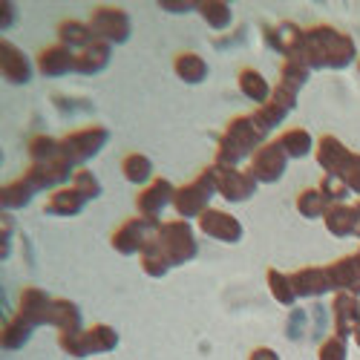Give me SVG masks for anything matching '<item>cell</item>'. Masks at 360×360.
I'll use <instances>...</instances> for the list:
<instances>
[{"label":"cell","instance_id":"cell-23","mask_svg":"<svg viewBox=\"0 0 360 360\" xmlns=\"http://www.w3.org/2000/svg\"><path fill=\"white\" fill-rule=\"evenodd\" d=\"M84 205H86V199L72 185H67V188H58V191L49 193L44 211L52 214V217H78L84 211Z\"/></svg>","mask_w":360,"mask_h":360},{"label":"cell","instance_id":"cell-52","mask_svg":"<svg viewBox=\"0 0 360 360\" xmlns=\"http://www.w3.org/2000/svg\"><path fill=\"white\" fill-rule=\"evenodd\" d=\"M357 251H360V248H357Z\"/></svg>","mask_w":360,"mask_h":360},{"label":"cell","instance_id":"cell-27","mask_svg":"<svg viewBox=\"0 0 360 360\" xmlns=\"http://www.w3.org/2000/svg\"><path fill=\"white\" fill-rule=\"evenodd\" d=\"M96 41L98 38L93 35L89 23H81V20H61L58 23V44H64L72 52H81L86 46H93Z\"/></svg>","mask_w":360,"mask_h":360},{"label":"cell","instance_id":"cell-44","mask_svg":"<svg viewBox=\"0 0 360 360\" xmlns=\"http://www.w3.org/2000/svg\"><path fill=\"white\" fill-rule=\"evenodd\" d=\"M338 176H340L343 182L349 185V191H352V193H357V196H360V153H352V156H349V162L343 165V170H340Z\"/></svg>","mask_w":360,"mask_h":360},{"label":"cell","instance_id":"cell-49","mask_svg":"<svg viewBox=\"0 0 360 360\" xmlns=\"http://www.w3.org/2000/svg\"><path fill=\"white\" fill-rule=\"evenodd\" d=\"M354 343H357V346H360V328H357V335H354Z\"/></svg>","mask_w":360,"mask_h":360},{"label":"cell","instance_id":"cell-6","mask_svg":"<svg viewBox=\"0 0 360 360\" xmlns=\"http://www.w3.org/2000/svg\"><path fill=\"white\" fill-rule=\"evenodd\" d=\"M89 29L93 35L104 44H127L130 41V32H133V23H130V15L127 9L122 6H96L89 12Z\"/></svg>","mask_w":360,"mask_h":360},{"label":"cell","instance_id":"cell-17","mask_svg":"<svg viewBox=\"0 0 360 360\" xmlns=\"http://www.w3.org/2000/svg\"><path fill=\"white\" fill-rule=\"evenodd\" d=\"M49 311H52V297L38 288V285H29L20 291V300H18V314L23 320H29L35 328L38 326H49Z\"/></svg>","mask_w":360,"mask_h":360},{"label":"cell","instance_id":"cell-48","mask_svg":"<svg viewBox=\"0 0 360 360\" xmlns=\"http://www.w3.org/2000/svg\"><path fill=\"white\" fill-rule=\"evenodd\" d=\"M354 211H357V217H360V199H357V202H354Z\"/></svg>","mask_w":360,"mask_h":360},{"label":"cell","instance_id":"cell-12","mask_svg":"<svg viewBox=\"0 0 360 360\" xmlns=\"http://www.w3.org/2000/svg\"><path fill=\"white\" fill-rule=\"evenodd\" d=\"M199 231L207 239H217V243H225V245H236L243 239V222L231 217L228 211H217V207H207L199 217Z\"/></svg>","mask_w":360,"mask_h":360},{"label":"cell","instance_id":"cell-16","mask_svg":"<svg viewBox=\"0 0 360 360\" xmlns=\"http://www.w3.org/2000/svg\"><path fill=\"white\" fill-rule=\"evenodd\" d=\"M326 274H328V283H332V291L340 294V291H357L360 288V251L354 254H346L340 259H335L332 265H326Z\"/></svg>","mask_w":360,"mask_h":360},{"label":"cell","instance_id":"cell-45","mask_svg":"<svg viewBox=\"0 0 360 360\" xmlns=\"http://www.w3.org/2000/svg\"><path fill=\"white\" fill-rule=\"evenodd\" d=\"M162 9L165 12H173V15H182V12L199 9V4H173V0H162Z\"/></svg>","mask_w":360,"mask_h":360},{"label":"cell","instance_id":"cell-31","mask_svg":"<svg viewBox=\"0 0 360 360\" xmlns=\"http://www.w3.org/2000/svg\"><path fill=\"white\" fill-rule=\"evenodd\" d=\"M32 335H35V326L29 323V320H23L15 311V317L4 326V338H0V343H4L6 352H18V349H23L29 343V338H32Z\"/></svg>","mask_w":360,"mask_h":360},{"label":"cell","instance_id":"cell-46","mask_svg":"<svg viewBox=\"0 0 360 360\" xmlns=\"http://www.w3.org/2000/svg\"><path fill=\"white\" fill-rule=\"evenodd\" d=\"M248 360H280V354L274 352V349H268V346H259V349H254L251 352V357Z\"/></svg>","mask_w":360,"mask_h":360},{"label":"cell","instance_id":"cell-50","mask_svg":"<svg viewBox=\"0 0 360 360\" xmlns=\"http://www.w3.org/2000/svg\"><path fill=\"white\" fill-rule=\"evenodd\" d=\"M352 294H354V297H357V300H360V288H357V291H352Z\"/></svg>","mask_w":360,"mask_h":360},{"label":"cell","instance_id":"cell-19","mask_svg":"<svg viewBox=\"0 0 360 360\" xmlns=\"http://www.w3.org/2000/svg\"><path fill=\"white\" fill-rule=\"evenodd\" d=\"M38 72L44 78H61V75L75 72V52L67 49L64 44H55V46L41 49V55H38Z\"/></svg>","mask_w":360,"mask_h":360},{"label":"cell","instance_id":"cell-39","mask_svg":"<svg viewBox=\"0 0 360 360\" xmlns=\"http://www.w3.org/2000/svg\"><path fill=\"white\" fill-rule=\"evenodd\" d=\"M309 78H311V70L300 61V58H285L283 61V67H280V84H285V86H291V89H303L306 84H309Z\"/></svg>","mask_w":360,"mask_h":360},{"label":"cell","instance_id":"cell-3","mask_svg":"<svg viewBox=\"0 0 360 360\" xmlns=\"http://www.w3.org/2000/svg\"><path fill=\"white\" fill-rule=\"evenodd\" d=\"M214 193L219 196L217 191V173H214V165H207L193 182L176 188V199H173V207L176 214L182 219H199L207 207H211V199Z\"/></svg>","mask_w":360,"mask_h":360},{"label":"cell","instance_id":"cell-20","mask_svg":"<svg viewBox=\"0 0 360 360\" xmlns=\"http://www.w3.org/2000/svg\"><path fill=\"white\" fill-rule=\"evenodd\" d=\"M349 156H352V150L338 136H320V141L314 147L317 165L323 167V173H332V176H338L343 170V165L349 162Z\"/></svg>","mask_w":360,"mask_h":360},{"label":"cell","instance_id":"cell-15","mask_svg":"<svg viewBox=\"0 0 360 360\" xmlns=\"http://www.w3.org/2000/svg\"><path fill=\"white\" fill-rule=\"evenodd\" d=\"M176 199V188L167 182V179H153L147 188H141V193L136 196V207L141 217H153L159 219V214L167 205H173Z\"/></svg>","mask_w":360,"mask_h":360},{"label":"cell","instance_id":"cell-7","mask_svg":"<svg viewBox=\"0 0 360 360\" xmlns=\"http://www.w3.org/2000/svg\"><path fill=\"white\" fill-rule=\"evenodd\" d=\"M159 228H162V222L153 219V217H136V219H127V222H122V225L112 231L110 245H112V251L124 254V257H130V254H141V248L147 245V239H153V236L159 233Z\"/></svg>","mask_w":360,"mask_h":360},{"label":"cell","instance_id":"cell-34","mask_svg":"<svg viewBox=\"0 0 360 360\" xmlns=\"http://www.w3.org/2000/svg\"><path fill=\"white\" fill-rule=\"evenodd\" d=\"M196 12L202 15V20H205L207 26L217 29V32L228 29V26H231V20H233L231 4H225V0H202Z\"/></svg>","mask_w":360,"mask_h":360},{"label":"cell","instance_id":"cell-2","mask_svg":"<svg viewBox=\"0 0 360 360\" xmlns=\"http://www.w3.org/2000/svg\"><path fill=\"white\" fill-rule=\"evenodd\" d=\"M265 136L251 115H236L233 122L225 127L217 144V165L225 167H239L243 159H251L257 150L265 144Z\"/></svg>","mask_w":360,"mask_h":360},{"label":"cell","instance_id":"cell-43","mask_svg":"<svg viewBox=\"0 0 360 360\" xmlns=\"http://www.w3.org/2000/svg\"><path fill=\"white\" fill-rule=\"evenodd\" d=\"M349 357V340L346 338H326L317 349V360H346Z\"/></svg>","mask_w":360,"mask_h":360},{"label":"cell","instance_id":"cell-9","mask_svg":"<svg viewBox=\"0 0 360 360\" xmlns=\"http://www.w3.org/2000/svg\"><path fill=\"white\" fill-rule=\"evenodd\" d=\"M288 170V156L283 153V147L277 141H268L262 144L257 153L251 156V165H248V173L257 179V185H274L285 176Z\"/></svg>","mask_w":360,"mask_h":360},{"label":"cell","instance_id":"cell-1","mask_svg":"<svg viewBox=\"0 0 360 360\" xmlns=\"http://www.w3.org/2000/svg\"><path fill=\"white\" fill-rule=\"evenodd\" d=\"M297 58L309 70H343L357 58V46L352 35L328 23H317L303 32V46Z\"/></svg>","mask_w":360,"mask_h":360},{"label":"cell","instance_id":"cell-36","mask_svg":"<svg viewBox=\"0 0 360 360\" xmlns=\"http://www.w3.org/2000/svg\"><path fill=\"white\" fill-rule=\"evenodd\" d=\"M86 346H89V354H107L118 346V332L107 323H96L86 328Z\"/></svg>","mask_w":360,"mask_h":360},{"label":"cell","instance_id":"cell-30","mask_svg":"<svg viewBox=\"0 0 360 360\" xmlns=\"http://www.w3.org/2000/svg\"><path fill=\"white\" fill-rule=\"evenodd\" d=\"M173 72L179 75V81H185V84H202L207 78V64H205V58L196 55V52H182V55H176Z\"/></svg>","mask_w":360,"mask_h":360},{"label":"cell","instance_id":"cell-14","mask_svg":"<svg viewBox=\"0 0 360 360\" xmlns=\"http://www.w3.org/2000/svg\"><path fill=\"white\" fill-rule=\"evenodd\" d=\"M332 320L338 338H354L360 328V300L349 291H340L332 297Z\"/></svg>","mask_w":360,"mask_h":360},{"label":"cell","instance_id":"cell-21","mask_svg":"<svg viewBox=\"0 0 360 360\" xmlns=\"http://www.w3.org/2000/svg\"><path fill=\"white\" fill-rule=\"evenodd\" d=\"M291 283H294V291L297 297H323L332 291V283H328V274H326V265H306L300 271L291 274Z\"/></svg>","mask_w":360,"mask_h":360},{"label":"cell","instance_id":"cell-35","mask_svg":"<svg viewBox=\"0 0 360 360\" xmlns=\"http://www.w3.org/2000/svg\"><path fill=\"white\" fill-rule=\"evenodd\" d=\"M328 207H332V205L326 202V196L320 193V188H306V191L297 193V214L300 217H306V219H323Z\"/></svg>","mask_w":360,"mask_h":360},{"label":"cell","instance_id":"cell-51","mask_svg":"<svg viewBox=\"0 0 360 360\" xmlns=\"http://www.w3.org/2000/svg\"><path fill=\"white\" fill-rule=\"evenodd\" d=\"M357 70H360V61H357Z\"/></svg>","mask_w":360,"mask_h":360},{"label":"cell","instance_id":"cell-33","mask_svg":"<svg viewBox=\"0 0 360 360\" xmlns=\"http://www.w3.org/2000/svg\"><path fill=\"white\" fill-rule=\"evenodd\" d=\"M38 191L26 182V179H15V182L4 185V191H0V202H4V211H18V207H26L29 202H32Z\"/></svg>","mask_w":360,"mask_h":360},{"label":"cell","instance_id":"cell-24","mask_svg":"<svg viewBox=\"0 0 360 360\" xmlns=\"http://www.w3.org/2000/svg\"><path fill=\"white\" fill-rule=\"evenodd\" d=\"M110 55H112V46L104 41H96L93 46L75 52V72L78 75H98L101 70H107Z\"/></svg>","mask_w":360,"mask_h":360},{"label":"cell","instance_id":"cell-29","mask_svg":"<svg viewBox=\"0 0 360 360\" xmlns=\"http://www.w3.org/2000/svg\"><path fill=\"white\" fill-rule=\"evenodd\" d=\"M277 144L283 147V153H285L288 159H306L311 150L317 147L314 139H311V133L303 130V127H291V130H285V133L277 139Z\"/></svg>","mask_w":360,"mask_h":360},{"label":"cell","instance_id":"cell-26","mask_svg":"<svg viewBox=\"0 0 360 360\" xmlns=\"http://www.w3.org/2000/svg\"><path fill=\"white\" fill-rule=\"evenodd\" d=\"M139 262H141V271H144L147 277H153V280L167 277V271L173 268V262L167 259V254H165V248H162V243H159L156 236L147 239V245H144L141 254H139Z\"/></svg>","mask_w":360,"mask_h":360},{"label":"cell","instance_id":"cell-11","mask_svg":"<svg viewBox=\"0 0 360 360\" xmlns=\"http://www.w3.org/2000/svg\"><path fill=\"white\" fill-rule=\"evenodd\" d=\"M72 173H75V167L58 156L55 162H46V165H29L23 179L35 191H49L52 193L58 188H67V182H72Z\"/></svg>","mask_w":360,"mask_h":360},{"label":"cell","instance_id":"cell-42","mask_svg":"<svg viewBox=\"0 0 360 360\" xmlns=\"http://www.w3.org/2000/svg\"><path fill=\"white\" fill-rule=\"evenodd\" d=\"M58 343H61V349L75 357V360H84L89 357V346H86V328H75V332H64L61 338H58Z\"/></svg>","mask_w":360,"mask_h":360},{"label":"cell","instance_id":"cell-13","mask_svg":"<svg viewBox=\"0 0 360 360\" xmlns=\"http://www.w3.org/2000/svg\"><path fill=\"white\" fill-rule=\"evenodd\" d=\"M0 72H4V81L20 86V84H29L35 75L32 70V61L26 58L23 49H18L12 41H0Z\"/></svg>","mask_w":360,"mask_h":360},{"label":"cell","instance_id":"cell-40","mask_svg":"<svg viewBox=\"0 0 360 360\" xmlns=\"http://www.w3.org/2000/svg\"><path fill=\"white\" fill-rule=\"evenodd\" d=\"M320 193L326 196V202L328 205H346V199L352 196V191H349V185L343 182L340 176H332V173H326L323 179H320Z\"/></svg>","mask_w":360,"mask_h":360},{"label":"cell","instance_id":"cell-28","mask_svg":"<svg viewBox=\"0 0 360 360\" xmlns=\"http://www.w3.org/2000/svg\"><path fill=\"white\" fill-rule=\"evenodd\" d=\"M49 326H55L61 335L64 332H75V328H81V309L72 303V300H64V297L52 300Z\"/></svg>","mask_w":360,"mask_h":360},{"label":"cell","instance_id":"cell-22","mask_svg":"<svg viewBox=\"0 0 360 360\" xmlns=\"http://www.w3.org/2000/svg\"><path fill=\"white\" fill-rule=\"evenodd\" d=\"M323 225L332 236H360V217L354 205H332L323 217Z\"/></svg>","mask_w":360,"mask_h":360},{"label":"cell","instance_id":"cell-41","mask_svg":"<svg viewBox=\"0 0 360 360\" xmlns=\"http://www.w3.org/2000/svg\"><path fill=\"white\" fill-rule=\"evenodd\" d=\"M86 202L89 199H98L101 196V182L96 179V173L93 170H84V167H78L75 173H72V182H70Z\"/></svg>","mask_w":360,"mask_h":360},{"label":"cell","instance_id":"cell-8","mask_svg":"<svg viewBox=\"0 0 360 360\" xmlns=\"http://www.w3.org/2000/svg\"><path fill=\"white\" fill-rule=\"evenodd\" d=\"M297 96H300L297 89H291V86H285V84L277 81L271 98H268L262 107H257V110L251 112V118L257 122V127H259L262 133H271L274 127H280L285 118L291 115V110L297 107Z\"/></svg>","mask_w":360,"mask_h":360},{"label":"cell","instance_id":"cell-4","mask_svg":"<svg viewBox=\"0 0 360 360\" xmlns=\"http://www.w3.org/2000/svg\"><path fill=\"white\" fill-rule=\"evenodd\" d=\"M156 239L162 243V248H165L167 259L173 262V268L196 259V254H199L196 233H193V228H191L188 219H167V222H162Z\"/></svg>","mask_w":360,"mask_h":360},{"label":"cell","instance_id":"cell-32","mask_svg":"<svg viewBox=\"0 0 360 360\" xmlns=\"http://www.w3.org/2000/svg\"><path fill=\"white\" fill-rule=\"evenodd\" d=\"M122 173L130 185H150L153 182V162H150L144 153H127L122 159Z\"/></svg>","mask_w":360,"mask_h":360},{"label":"cell","instance_id":"cell-25","mask_svg":"<svg viewBox=\"0 0 360 360\" xmlns=\"http://www.w3.org/2000/svg\"><path fill=\"white\" fill-rule=\"evenodd\" d=\"M236 84H239V93H243L248 101H254L257 107H262L268 98H271V93H274V86L268 84V81H265V75H262L259 70H254V67L239 70Z\"/></svg>","mask_w":360,"mask_h":360},{"label":"cell","instance_id":"cell-47","mask_svg":"<svg viewBox=\"0 0 360 360\" xmlns=\"http://www.w3.org/2000/svg\"><path fill=\"white\" fill-rule=\"evenodd\" d=\"M0 12H4V29L12 23V12H15V6L12 4H0Z\"/></svg>","mask_w":360,"mask_h":360},{"label":"cell","instance_id":"cell-18","mask_svg":"<svg viewBox=\"0 0 360 360\" xmlns=\"http://www.w3.org/2000/svg\"><path fill=\"white\" fill-rule=\"evenodd\" d=\"M303 32H306V29H300L297 23L283 20L277 26L265 29V41H268V46H274L283 58H297L300 46H303Z\"/></svg>","mask_w":360,"mask_h":360},{"label":"cell","instance_id":"cell-37","mask_svg":"<svg viewBox=\"0 0 360 360\" xmlns=\"http://www.w3.org/2000/svg\"><path fill=\"white\" fill-rule=\"evenodd\" d=\"M268 288H271V297L277 300L280 306H294L297 303V291H294V283H291V274H283L280 268H268Z\"/></svg>","mask_w":360,"mask_h":360},{"label":"cell","instance_id":"cell-10","mask_svg":"<svg viewBox=\"0 0 360 360\" xmlns=\"http://www.w3.org/2000/svg\"><path fill=\"white\" fill-rule=\"evenodd\" d=\"M214 173H217V191L225 202H248L257 193V179L248 170L239 167H225L214 162Z\"/></svg>","mask_w":360,"mask_h":360},{"label":"cell","instance_id":"cell-38","mask_svg":"<svg viewBox=\"0 0 360 360\" xmlns=\"http://www.w3.org/2000/svg\"><path fill=\"white\" fill-rule=\"evenodd\" d=\"M58 156H61V139L35 136L29 141V159H32V165H46V162H55Z\"/></svg>","mask_w":360,"mask_h":360},{"label":"cell","instance_id":"cell-5","mask_svg":"<svg viewBox=\"0 0 360 360\" xmlns=\"http://www.w3.org/2000/svg\"><path fill=\"white\" fill-rule=\"evenodd\" d=\"M110 141V130L101 127V124H89V127H81L75 133H67L61 139V159L70 162L72 167L89 162L93 156H98L101 150L107 147Z\"/></svg>","mask_w":360,"mask_h":360}]
</instances>
